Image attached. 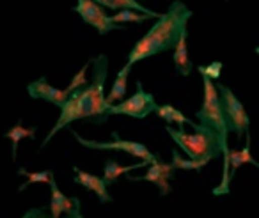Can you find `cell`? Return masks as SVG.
Segmentation results:
<instances>
[{
    "instance_id": "6da1fadb",
    "label": "cell",
    "mask_w": 259,
    "mask_h": 218,
    "mask_svg": "<svg viewBox=\"0 0 259 218\" xmlns=\"http://www.w3.org/2000/svg\"><path fill=\"white\" fill-rule=\"evenodd\" d=\"M194 13L180 0H174L170 4L169 11L163 13L156 23L151 27L149 32H146L141 39L135 43L132 52L128 54V62L126 64L134 66L144 59L155 57L158 54L172 50L178 37L181 36L185 29H188V20Z\"/></svg>"
},
{
    "instance_id": "7a4b0ae2",
    "label": "cell",
    "mask_w": 259,
    "mask_h": 218,
    "mask_svg": "<svg viewBox=\"0 0 259 218\" xmlns=\"http://www.w3.org/2000/svg\"><path fill=\"white\" fill-rule=\"evenodd\" d=\"M190 128H194V133H187L185 129H174L172 126H167L165 129L170 135V139L174 140V144L183 153H187L190 160L208 163L213 158L220 156L219 137L211 129L202 124H197V122H194Z\"/></svg>"
},
{
    "instance_id": "3957f363",
    "label": "cell",
    "mask_w": 259,
    "mask_h": 218,
    "mask_svg": "<svg viewBox=\"0 0 259 218\" xmlns=\"http://www.w3.org/2000/svg\"><path fill=\"white\" fill-rule=\"evenodd\" d=\"M93 64V78L85 85L87 98H89L91 110H93L94 124H101L107 121V110L110 105L105 101V82L108 75V59L103 54L91 61Z\"/></svg>"
},
{
    "instance_id": "277c9868",
    "label": "cell",
    "mask_w": 259,
    "mask_h": 218,
    "mask_svg": "<svg viewBox=\"0 0 259 218\" xmlns=\"http://www.w3.org/2000/svg\"><path fill=\"white\" fill-rule=\"evenodd\" d=\"M217 91H219V100H220V108H222V115L226 126L229 132H233L238 139L243 137V133L248 132V114L245 110V107L241 105V101L236 98V94L224 83L217 82L215 83Z\"/></svg>"
},
{
    "instance_id": "5b68a950",
    "label": "cell",
    "mask_w": 259,
    "mask_h": 218,
    "mask_svg": "<svg viewBox=\"0 0 259 218\" xmlns=\"http://www.w3.org/2000/svg\"><path fill=\"white\" fill-rule=\"evenodd\" d=\"M155 108V96L151 93H146V89L142 87V82H137V91H135L134 96L110 105L107 110V117H110V115H130V117L135 119H144L149 114H153Z\"/></svg>"
},
{
    "instance_id": "8992f818",
    "label": "cell",
    "mask_w": 259,
    "mask_h": 218,
    "mask_svg": "<svg viewBox=\"0 0 259 218\" xmlns=\"http://www.w3.org/2000/svg\"><path fill=\"white\" fill-rule=\"evenodd\" d=\"M73 137L76 139V142L82 144L83 147H89V149H98V151H122L126 154H132V156L139 158L141 161H148L151 163L155 160V154L141 142H134V140H121L117 135V132H112L114 140L112 142H98V140H87L83 137H80L75 129H71Z\"/></svg>"
},
{
    "instance_id": "52a82bcc",
    "label": "cell",
    "mask_w": 259,
    "mask_h": 218,
    "mask_svg": "<svg viewBox=\"0 0 259 218\" xmlns=\"http://www.w3.org/2000/svg\"><path fill=\"white\" fill-rule=\"evenodd\" d=\"M73 11L76 15H80V18L91 25L93 29H96L101 36H107L112 30H124V25H119L110 20V15L105 11V8H101L100 4H96L94 0H76V6L73 8Z\"/></svg>"
},
{
    "instance_id": "ba28073f",
    "label": "cell",
    "mask_w": 259,
    "mask_h": 218,
    "mask_svg": "<svg viewBox=\"0 0 259 218\" xmlns=\"http://www.w3.org/2000/svg\"><path fill=\"white\" fill-rule=\"evenodd\" d=\"M148 172L144 176H130L128 181H149L153 183L155 186H158L160 195H169L170 193V179H172L176 168L172 167L170 163H165L163 160H160L158 156H155V160L148 165Z\"/></svg>"
},
{
    "instance_id": "9c48e42d",
    "label": "cell",
    "mask_w": 259,
    "mask_h": 218,
    "mask_svg": "<svg viewBox=\"0 0 259 218\" xmlns=\"http://www.w3.org/2000/svg\"><path fill=\"white\" fill-rule=\"evenodd\" d=\"M27 91H29V96L32 100H45L59 108L66 103V100L69 96V93L66 89H57V87L50 85L45 76H41V78L34 80L32 83H29Z\"/></svg>"
},
{
    "instance_id": "30bf717a",
    "label": "cell",
    "mask_w": 259,
    "mask_h": 218,
    "mask_svg": "<svg viewBox=\"0 0 259 218\" xmlns=\"http://www.w3.org/2000/svg\"><path fill=\"white\" fill-rule=\"evenodd\" d=\"M48 185H50L52 199H50V207H48V213L52 218H61V214H69L75 207H80V199L78 197H66L61 192V188L57 186V181L54 178V172H52L50 179H48Z\"/></svg>"
},
{
    "instance_id": "8fae6325",
    "label": "cell",
    "mask_w": 259,
    "mask_h": 218,
    "mask_svg": "<svg viewBox=\"0 0 259 218\" xmlns=\"http://www.w3.org/2000/svg\"><path fill=\"white\" fill-rule=\"evenodd\" d=\"M73 174H75V183H76V185L83 186V188L89 190V192L96 193L98 200H100L101 204L112 202V197H110V193H108V190H107V185H105L101 178H98V176L82 170V168L76 167V165L73 167Z\"/></svg>"
},
{
    "instance_id": "7c38bea8",
    "label": "cell",
    "mask_w": 259,
    "mask_h": 218,
    "mask_svg": "<svg viewBox=\"0 0 259 218\" xmlns=\"http://www.w3.org/2000/svg\"><path fill=\"white\" fill-rule=\"evenodd\" d=\"M188 29H185L183 32H181V36L178 37L176 45H174V66H176L178 73L183 76H188L192 73V68H194V64H192L190 57H188Z\"/></svg>"
},
{
    "instance_id": "4fadbf2b",
    "label": "cell",
    "mask_w": 259,
    "mask_h": 218,
    "mask_svg": "<svg viewBox=\"0 0 259 218\" xmlns=\"http://www.w3.org/2000/svg\"><path fill=\"white\" fill-rule=\"evenodd\" d=\"M227 161H229V179L234 178L236 170L245 163H250L254 167H259L257 161L252 158L250 153V135L247 132V142H245L243 149H229V154H227Z\"/></svg>"
},
{
    "instance_id": "5bb4252c",
    "label": "cell",
    "mask_w": 259,
    "mask_h": 218,
    "mask_svg": "<svg viewBox=\"0 0 259 218\" xmlns=\"http://www.w3.org/2000/svg\"><path fill=\"white\" fill-rule=\"evenodd\" d=\"M148 161H141V163H135V165H119L115 160H110L108 158L107 161H105V168H103V183L105 185H114L115 181H117L121 176L128 174V172L132 170H137V168H142V167H148Z\"/></svg>"
},
{
    "instance_id": "9a60e30c",
    "label": "cell",
    "mask_w": 259,
    "mask_h": 218,
    "mask_svg": "<svg viewBox=\"0 0 259 218\" xmlns=\"http://www.w3.org/2000/svg\"><path fill=\"white\" fill-rule=\"evenodd\" d=\"M96 4H100L101 8L105 9H110V11H121V9H134V11H139L142 15H148L149 18H155L158 20L160 13H155L151 9H148L146 6H142L139 0H94Z\"/></svg>"
},
{
    "instance_id": "2e32d148",
    "label": "cell",
    "mask_w": 259,
    "mask_h": 218,
    "mask_svg": "<svg viewBox=\"0 0 259 218\" xmlns=\"http://www.w3.org/2000/svg\"><path fill=\"white\" fill-rule=\"evenodd\" d=\"M130 71H132V66L124 64V66H122L121 71L117 73V76H115L114 83H112V87H110V93H108V96H105V101H107L108 105H114L115 101L124 100L126 91H128V76H130Z\"/></svg>"
},
{
    "instance_id": "e0dca14e",
    "label": "cell",
    "mask_w": 259,
    "mask_h": 218,
    "mask_svg": "<svg viewBox=\"0 0 259 218\" xmlns=\"http://www.w3.org/2000/svg\"><path fill=\"white\" fill-rule=\"evenodd\" d=\"M153 114H156L160 119H163V121L167 122V126L178 124L180 126L178 129H185V124H188V126L194 124L192 119H188L187 115H183V112L178 110V108H174L172 105H156V108H155Z\"/></svg>"
},
{
    "instance_id": "ac0fdd59",
    "label": "cell",
    "mask_w": 259,
    "mask_h": 218,
    "mask_svg": "<svg viewBox=\"0 0 259 218\" xmlns=\"http://www.w3.org/2000/svg\"><path fill=\"white\" fill-rule=\"evenodd\" d=\"M37 128L34 126V128H25L23 126L22 121H18V124H15L11 129H9L8 133H6V139L11 140V147H13V153H11V158L13 161H16V154H18V142L22 139H34V135H36Z\"/></svg>"
},
{
    "instance_id": "d6986e66",
    "label": "cell",
    "mask_w": 259,
    "mask_h": 218,
    "mask_svg": "<svg viewBox=\"0 0 259 218\" xmlns=\"http://www.w3.org/2000/svg\"><path fill=\"white\" fill-rule=\"evenodd\" d=\"M110 20L121 25V23H142L146 20H149V16L134 11V9H121V11H115V15H112Z\"/></svg>"
},
{
    "instance_id": "ffe728a7",
    "label": "cell",
    "mask_w": 259,
    "mask_h": 218,
    "mask_svg": "<svg viewBox=\"0 0 259 218\" xmlns=\"http://www.w3.org/2000/svg\"><path fill=\"white\" fill-rule=\"evenodd\" d=\"M18 174L23 176V178H27V181L18 188V192H23V190H25L29 185H32V183H43V185H48V179H50V176H52V170L29 172L27 168H18Z\"/></svg>"
},
{
    "instance_id": "44dd1931",
    "label": "cell",
    "mask_w": 259,
    "mask_h": 218,
    "mask_svg": "<svg viewBox=\"0 0 259 218\" xmlns=\"http://www.w3.org/2000/svg\"><path fill=\"white\" fill-rule=\"evenodd\" d=\"M174 168H181V170H202V167H206L204 161H195L190 158H183L178 151H172V161H170Z\"/></svg>"
},
{
    "instance_id": "7402d4cb",
    "label": "cell",
    "mask_w": 259,
    "mask_h": 218,
    "mask_svg": "<svg viewBox=\"0 0 259 218\" xmlns=\"http://www.w3.org/2000/svg\"><path fill=\"white\" fill-rule=\"evenodd\" d=\"M87 69H89V62H87L83 68H80L78 73H75V76L71 78L69 85L66 87V91H68V93H73V91H76V89H83V87L89 83V80H87Z\"/></svg>"
},
{
    "instance_id": "603a6c76",
    "label": "cell",
    "mask_w": 259,
    "mask_h": 218,
    "mask_svg": "<svg viewBox=\"0 0 259 218\" xmlns=\"http://www.w3.org/2000/svg\"><path fill=\"white\" fill-rule=\"evenodd\" d=\"M197 71L201 73L204 78L211 80V82H217L220 78V73H222V62L220 61H215L208 66H199Z\"/></svg>"
},
{
    "instance_id": "cb8c5ba5",
    "label": "cell",
    "mask_w": 259,
    "mask_h": 218,
    "mask_svg": "<svg viewBox=\"0 0 259 218\" xmlns=\"http://www.w3.org/2000/svg\"><path fill=\"white\" fill-rule=\"evenodd\" d=\"M22 218H52V216L47 207H32V209L27 211Z\"/></svg>"
},
{
    "instance_id": "d4e9b609",
    "label": "cell",
    "mask_w": 259,
    "mask_h": 218,
    "mask_svg": "<svg viewBox=\"0 0 259 218\" xmlns=\"http://www.w3.org/2000/svg\"><path fill=\"white\" fill-rule=\"evenodd\" d=\"M64 218H83V216H82V213H80V207H75V209H73L69 214H66Z\"/></svg>"
}]
</instances>
